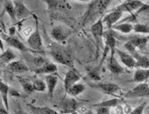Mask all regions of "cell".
I'll use <instances>...</instances> for the list:
<instances>
[{"instance_id": "74e56055", "label": "cell", "mask_w": 149, "mask_h": 114, "mask_svg": "<svg viewBox=\"0 0 149 114\" xmlns=\"http://www.w3.org/2000/svg\"><path fill=\"white\" fill-rule=\"evenodd\" d=\"M15 114H28V113L25 112L24 111H23L21 109H19V110H16L15 111Z\"/></svg>"}, {"instance_id": "ffe728a7", "label": "cell", "mask_w": 149, "mask_h": 114, "mask_svg": "<svg viewBox=\"0 0 149 114\" xmlns=\"http://www.w3.org/2000/svg\"><path fill=\"white\" fill-rule=\"evenodd\" d=\"M128 41L132 43L136 49H138L139 50H142L146 49L149 40L147 36H138V35H135V36L131 37Z\"/></svg>"}, {"instance_id": "4dcf8cb0", "label": "cell", "mask_w": 149, "mask_h": 114, "mask_svg": "<svg viewBox=\"0 0 149 114\" xmlns=\"http://www.w3.org/2000/svg\"><path fill=\"white\" fill-rule=\"evenodd\" d=\"M136 34H148L149 35V26L144 23H136L134 24V31Z\"/></svg>"}, {"instance_id": "83f0119b", "label": "cell", "mask_w": 149, "mask_h": 114, "mask_svg": "<svg viewBox=\"0 0 149 114\" xmlns=\"http://www.w3.org/2000/svg\"><path fill=\"white\" fill-rule=\"evenodd\" d=\"M4 9H5V12L8 14V16H9L13 21H15L17 19L15 15V5L12 1H10V0H6L4 4Z\"/></svg>"}, {"instance_id": "e0dca14e", "label": "cell", "mask_w": 149, "mask_h": 114, "mask_svg": "<svg viewBox=\"0 0 149 114\" xmlns=\"http://www.w3.org/2000/svg\"><path fill=\"white\" fill-rule=\"evenodd\" d=\"M16 60V54L15 52L10 49H7L4 50L1 54H0V66H7L9 63L13 62V61Z\"/></svg>"}, {"instance_id": "3957f363", "label": "cell", "mask_w": 149, "mask_h": 114, "mask_svg": "<svg viewBox=\"0 0 149 114\" xmlns=\"http://www.w3.org/2000/svg\"><path fill=\"white\" fill-rule=\"evenodd\" d=\"M91 88L98 90L105 94L111 95V96H115L118 97L119 95H123L122 94V90L120 87L115 84V83H102V82H88Z\"/></svg>"}, {"instance_id": "8fae6325", "label": "cell", "mask_w": 149, "mask_h": 114, "mask_svg": "<svg viewBox=\"0 0 149 114\" xmlns=\"http://www.w3.org/2000/svg\"><path fill=\"white\" fill-rule=\"evenodd\" d=\"M72 33V31L67 27H64L63 25L54 26L51 31V37L55 41L58 42H63L65 40L70 36Z\"/></svg>"}, {"instance_id": "5bb4252c", "label": "cell", "mask_w": 149, "mask_h": 114, "mask_svg": "<svg viewBox=\"0 0 149 114\" xmlns=\"http://www.w3.org/2000/svg\"><path fill=\"white\" fill-rule=\"evenodd\" d=\"M116 54L119 58L121 63L123 64L125 67H127L128 68H131V69L136 67V59L132 57V55H130L128 52H126L124 50L117 49H116Z\"/></svg>"}, {"instance_id": "ac0fdd59", "label": "cell", "mask_w": 149, "mask_h": 114, "mask_svg": "<svg viewBox=\"0 0 149 114\" xmlns=\"http://www.w3.org/2000/svg\"><path fill=\"white\" fill-rule=\"evenodd\" d=\"M45 81L46 84V87H47V91H48V94L52 98L54 96L56 85L58 84V77L54 75H46L45 77Z\"/></svg>"}, {"instance_id": "7a4b0ae2", "label": "cell", "mask_w": 149, "mask_h": 114, "mask_svg": "<svg viewBox=\"0 0 149 114\" xmlns=\"http://www.w3.org/2000/svg\"><path fill=\"white\" fill-rule=\"evenodd\" d=\"M49 55L58 64L69 67L70 68L74 67L73 59L71 54H70L68 49L63 46L58 44L52 45L49 49Z\"/></svg>"}, {"instance_id": "8d00e7d4", "label": "cell", "mask_w": 149, "mask_h": 114, "mask_svg": "<svg viewBox=\"0 0 149 114\" xmlns=\"http://www.w3.org/2000/svg\"><path fill=\"white\" fill-rule=\"evenodd\" d=\"M0 49L1 50H5V47H4V41H3V40H2V38H1V36H0Z\"/></svg>"}, {"instance_id": "d4e9b609", "label": "cell", "mask_w": 149, "mask_h": 114, "mask_svg": "<svg viewBox=\"0 0 149 114\" xmlns=\"http://www.w3.org/2000/svg\"><path fill=\"white\" fill-rule=\"evenodd\" d=\"M28 106L32 114H61L60 112L49 107H37L31 104H29Z\"/></svg>"}, {"instance_id": "4fadbf2b", "label": "cell", "mask_w": 149, "mask_h": 114, "mask_svg": "<svg viewBox=\"0 0 149 114\" xmlns=\"http://www.w3.org/2000/svg\"><path fill=\"white\" fill-rule=\"evenodd\" d=\"M122 14L119 11L117 10H113L112 12H110L109 14H106L102 19L103 24H104V28L106 27V30H110L112 29V27L115 25L118 21L122 17Z\"/></svg>"}, {"instance_id": "f6af8a7d", "label": "cell", "mask_w": 149, "mask_h": 114, "mask_svg": "<svg viewBox=\"0 0 149 114\" xmlns=\"http://www.w3.org/2000/svg\"><path fill=\"white\" fill-rule=\"evenodd\" d=\"M148 5H149V4H148Z\"/></svg>"}, {"instance_id": "1f68e13d", "label": "cell", "mask_w": 149, "mask_h": 114, "mask_svg": "<svg viewBox=\"0 0 149 114\" xmlns=\"http://www.w3.org/2000/svg\"><path fill=\"white\" fill-rule=\"evenodd\" d=\"M146 107V102H143L141 105H139L138 107L132 110V111L130 112V114H144Z\"/></svg>"}, {"instance_id": "d6a6232c", "label": "cell", "mask_w": 149, "mask_h": 114, "mask_svg": "<svg viewBox=\"0 0 149 114\" xmlns=\"http://www.w3.org/2000/svg\"><path fill=\"white\" fill-rule=\"evenodd\" d=\"M33 62H34V64H36V66H37V68H38V67H42V65H45L46 62H48V61L45 58H43V57H36V58H34Z\"/></svg>"}, {"instance_id": "7c38bea8", "label": "cell", "mask_w": 149, "mask_h": 114, "mask_svg": "<svg viewBox=\"0 0 149 114\" xmlns=\"http://www.w3.org/2000/svg\"><path fill=\"white\" fill-rule=\"evenodd\" d=\"M3 40L6 41V44L13 48V49H15L19 51H23V52H27V51H30L31 49L26 46L24 45V43L18 39L16 38L15 36H13V35H6V34H4L3 35Z\"/></svg>"}, {"instance_id": "30bf717a", "label": "cell", "mask_w": 149, "mask_h": 114, "mask_svg": "<svg viewBox=\"0 0 149 114\" xmlns=\"http://www.w3.org/2000/svg\"><path fill=\"white\" fill-rule=\"evenodd\" d=\"M79 102L74 98H64L59 105L61 114H72L78 109Z\"/></svg>"}, {"instance_id": "8992f818", "label": "cell", "mask_w": 149, "mask_h": 114, "mask_svg": "<svg viewBox=\"0 0 149 114\" xmlns=\"http://www.w3.org/2000/svg\"><path fill=\"white\" fill-rule=\"evenodd\" d=\"M149 97V85L147 82L140 83L132 90H130L123 94V98L134 99V98H143Z\"/></svg>"}, {"instance_id": "f1b7e54d", "label": "cell", "mask_w": 149, "mask_h": 114, "mask_svg": "<svg viewBox=\"0 0 149 114\" xmlns=\"http://www.w3.org/2000/svg\"><path fill=\"white\" fill-rule=\"evenodd\" d=\"M32 80H33V87L36 92H45L47 89L45 81L41 80L37 77H33Z\"/></svg>"}, {"instance_id": "e575fe53", "label": "cell", "mask_w": 149, "mask_h": 114, "mask_svg": "<svg viewBox=\"0 0 149 114\" xmlns=\"http://www.w3.org/2000/svg\"><path fill=\"white\" fill-rule=\"evenodd\" d=\"M0 114H9L8 110L4 106V104H0Z\"/></svg>"}, {"instance_id": "277c9868", "label": "cell", "mask_w": 149, "mask_h": 114, "mask_svg": "<svg viewBox=\"0 0 149 114\" xmlns=\"http://www.w3.org/2000/svg\"><path fill=\"white\" fill-rule=\"evenodd\" d=\"M27 47L34 52H41L45 53V48H43L42 39L41 36V33L38 29V23L36 22V27L30 36L27 38Z\"/></svg>"}, {"instance_id": "4316f807", "label": "cell", "mask_w": 149, "mask_h": 114, "mask_svg": "<svg viewBox=\"0 0 149 114\" xmlns=\"http://www.w3.org/2000/svg\"><path fill=\"white\" fill-rule=\"evenodd\" d=\"M85 89H86L85 84H83L81 83H77L67 92V93L69 95L72 96V97H77V96L81 94L85 91Z\"/></svg>"}, {"instance_id": "cb8c5ba5", "label": "cell", "mask_w": 149, "mask_h": 114, "mask_svg": "<svg viewBox=\"0 0 149 114\" xmlns=\"http://www.w3.org/2000/svg\"><path fill=\"white\" fill-rule=\"evenodd\" d=\"M18 81L21 84L23 89L25 93H27L29 94L33 93V92H36L33 84V80L29 79L27 77H23V76H18Z\"/></svg>"}, {"instance_id": "d590c367", "label": "cell", "mask_w": 149, "mask_h": 114, "mask_svg": "<svg viewBox=\"0 0 149 114\" xmlns=\"http://www.w3.org/2000/svg\"><path fill=\"white\" fill-rule=\"evenodd\" d=\"M116 109H117V113L118 114H125L123 106H121V105H118V106L116 107Z\"/></svg>"}, {"instance_id": "ba28073f", "label": "cell", "mask_w": 149, "mask_h": 114, "mask_svg": "<svg viewBox=\"0 0 149 114\" xmlns=\"http://www.w3.org/2000/svg\"><path fill=\"white\" fill-rule=\"evenodd\" d=\"M145 4L141 0H127L124 3H122L118 6H117L114 10H117L123 13H133L135 11H138L140 8H142Z\"/></svg>"}, {"instance_id": "7bdbcfd3", "label": "cell", "mask_w": 149, "mask_h": 114, "mask_svg": "<svg viewBox=\"0 0 149 114\" xmlns=\"http://www.w3.org/2000/svg\"><path fill=\"white\" fill-rule=\"evenodd\" d=\"M147 84H148V85H149V80L147 81Z\"/></svg>"}, {"instance_id": "5b68a950", "label": "cell", "mask_w": 149, "mask_h": 114, "mask_svg": "<svg viewBox=\"0 0 149 114\" xmlns=\"http://www.w3.org/2000/svg\"><path fill=\"white\" fill-rule=\"evenodd\" d=\"M104 24L101 19H99L96 21L94 23H92L91 27V32L96 41V47H97V53L99 50L103 49V35H104Z\"/></svg>"}, {"instance_id": "44dd1931", "label": "cell", "mask_w": 149, "mask_h": 114, "mask_svg": "<svg viewBox=\"0 0 149 114\" xmlns=\"http://www.w3.org/2000/svg\"><path fill=\"white\" fill-rule=\"evenodd\" d=\"M57 71V66L54 63L46 62L45 65L36 69V74H45V75H52Z\"/></svg>"}, {"instance_id": "f35d334b", "label": "cell", "mask_w": 149, "mask_h": 114, "mask_svg": "<svg viewBox=\"0 0 149 114\" xmlns=\"http://www.w3.org/2000/svg\"><path fill=\"white\" fill-rule=\"evenodd\" d=\"M76 1H80V2H84V3H87V2H91V0H76Z\"/></svg>"}, {"instance_id": "60d3db41", "label": "cell", "mask_w": 149, "mask_h": 114, "mask_svg": "<svg viewBox=\"0 0 149 114\" xmlns=\"http://www.w3.org/2000/svg\"><path fill=\"white\" fill-rule=\"evenodd\" d=\"M85 114H94L93 113V111H86V113Z\"/></svg>"}, {"instance_id": "b9f144b4", "label": "cell", "mask_w": 149, "mask_h": 114, "mask_svg": "<svg viewBox=\"0 0 149 114\" xmlns=\"http://www.w3.org/2000/svg\"><path fill=\"white\" fill-rule=\"evenodd\" d=\"M2 82H3L2 80H0V84H1V83H2Z\"/></svg>"}, {"instance_id": "2e32d148", "label": "cell", "mask_w": 149, "mask_h": 114, "mask_svg": "<svg viewBox=\"0 0 149 114\" xmlns=\"http://www.w3.org/2000/svg\"><path fill=\"white\" fill-rule=\"evenodd\" d=\"M13 3L15 5V15L17 19H24L32 14L31 11L25 6L22 0H13Z\"/></svg>"}, {"instance_id": "484cf974", "label": "cell", "mask_w": 149, "mask_h": 114, "mask_svg": "<svg viewBox=\"0 0 149 114\" xmlns=\"http://www.w3.org/2000/svg\"><path fill=\"white\" fill-rule=\"evenodd\" d=\"M122 102V99H119L118 97L113 98L111 100H108V101H103L100 103L94 104L93 107L98 108V107H107V108H111V107H117L120 104V102Z\"/></svg>"}, {"instance_id": "ab89813d", "label": "cell", "mask_w": 149, "mask_h": 114, "mask_svg": "<svg viewBox=\"0 0 149 114\" xmlns=\"http://www.w3.org/2000/svg\"><path fill=\"white\" fill-rule=\"evenodd\" d=\"M145 111H146V113H148V114H149V105H148L147 107H146V109H145Z\"/></svg>"}, {"instance_id": "ee69618b", "label": "cell", "mask_w": 149, "mask_h": 114, "mask_svg": "<svg viewBox=\"0 0 149 114\" xmlns=\"http://www.w3.org/2000/svg\"><path fill=\"white\" fill-rule=\"evenodd\" d=\"M117 1H122V0H117Z\"/></svg>"}, {"instance_id": "d6986e66", "label": "cell", "mask_w": 149, "mask_h": 114, "mask_svg": "<svg viewBox=\"0 0 149 114\" xmlns=\"http://www.w3.org/2000/svg\"><path fill=\"white\" fill-rule=\"evenodd\" d=\"M149 80V68H137L133 76V82L145 83Z\"/></svg>"}, {"instance_id": "f546056e", "label": "cell", "mask_w": 149, "mask_h": 114, "mask_svg": "<svg viewBox=\"0 0 149 114\" xmlns=\"http://www.w3.org/2000/svg\"><path fill=\"white\" fill-rule=\"evenodd\" d=\"M87 73L91 82H99V80L100 79V67H91L90 69H88Z\"/></svg>"}, {"instance_id": "9c48e42d", "label": "cell", "mask_w": 149, "mask_h": 114, "mask_svg": "<svg viewBox=\"0 0 149 114\" xmlns=\"http://www.w3.org/2000/svg\"><path fill=\"white\" fill-rule=\"evenodd\" d=\"M81 75L78 72V70L73 67V68H70L69 71L66 73L65 77H64V81H63V85H64V90L67 93L72 87L79 83V81L81 80Z\"/></svg>"}, {"instance_id": "6da1fadb", "label": "cell", "mask_w": 149, "mask_h": 114, "mask_svg": "<svg viewBox=\"0 0 149 114\" xmlns=\"http://www.w3.org/2000/svg\"><path fill=\"white\" fill-rule=\"evenodd\" d=\"M112 0H91L89 7L81 19V25L86 26L91 23L98 21L100 15H102L107 10Z\"/></svg>"}, {"instance_id": "836d02e7", "label": "cell", "mask_w": 149, "mask_h": 114, "mask_svg": "<svg viewBox=\"0 0 149 114\" xmlns=\"http://www.w3.org/2000/svg\"><path fill=\"white\" fill-rule=\"evenodd\" d=\"M97 114H110V108L107 107H98L96 108Z\"/></svg>"}, {"instance_id": "52a82bcc", "label": "cell", "mask_w": 149, "mask_h": 114, "mask_svg": "<svg viewBox=\"0 0 149 114\" xmlns=\"http://www.w3.org/2000/svg\"><path fill=\"white\" fill-rule=\"evenodd\" d=\"M47 4L48 9L52 15H61L62 13H65L71 9V6L64 0H45Z\"/></svg>"}, {"instance_id": "7402d4cb", "label": "cell", "mask_w": 149, "mask_h": 114, "mask_svg": "<svg viewBox=\"0 0 149 114\" xmlns=\"http://www.w3.org/2000/svg\"><path fill=\"white\" fill-rule=\"evenodd\" d=\"M107 68L112 74H122L124 73V68L122 67V66L118 63V61L117 60L116 57L109 58V64L107 66Z\"/></svg>"}, {"instance_id": "603a6c76", "label": "cell", "mask_w": 149, "mask_h": 114, "mask_svg": "<svg viewBox=\"0 0 149 114\" xmlns=\"http://www.w3.org/2000/svg\"><path fill=\"white\" fill-rule=\"evenodd\" d=\"M113 30L120 32L124 34H129L134 31V24L130 23H118L112 27Z\"/></svg>"}, {"instance_id": "9a60e30c", "label": "cell", "mask_w": 149, "mask_h": 114, "mask_svg": "<svg viewBox=\"0 0 149 114\" xmlns=\"http://www.w3.org/2000/svg\"><path fill=\"white\" fill-rule=\"evenodd\" d=\"M6 67L8 71H10L11 73H14V74H17V75L24 74L29 71V67L23 60H15L13 62L8 64Z\"/></svg>"}]
</instances>
